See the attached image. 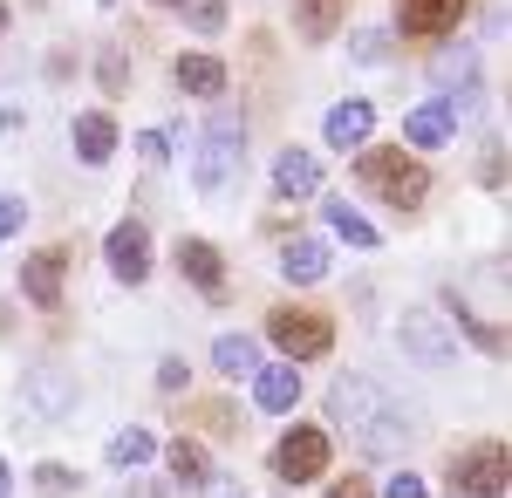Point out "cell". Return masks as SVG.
I'll return each mask as SVG.
<instances>
[{
	"instance_id": "obj_1",
	"label": "cell",
	"mask_w": 512,
	"mask_h": 498,
	"mask_svg": "<svg viewBox=\"0 0 512 498\" xmlns=\"http://www.w3.org/2000/svg\"><path fill=\"white\" fill-rule=\"evenodd\" d=\"M355 178H362L369 192H383L396 212H417L424 192H431V171H417L410 151H355Z\"/></svg>"
},
{
	"instance_id": "obj_2",
	"label": "cell",
	"mask_w": 512,
	"mask_h": 498,
	"mask_svg": "<svg viewBox=\"0 0 512 498\" xmlns=\"http://www.w3.org/2000/svg\"><path fill=\"white\" fill-rule=\"evenodd\" d=\"M451 492L458 498H506V444L478 437L472 451L451 458Z\"/></svg>"
},
{
	"instance_id": "obj_3",
	"label": "cell",
	"mask_w": 512,
	"mask_h": 498,
	"mask_svg": "<svg viewBox=\"0 0 512 498\" xmlns=\"http://www.w3.org/2000/svg\"><path fill=\"white\" fill-rule=\"evenodd\" d=\"M267 335H274L294 362H315V355L335 348V321L315 314V307H274V314H267Z\"/></svg>"
},
{
	"instance_id": "obj_4",
	"label": "cell",
	"mask_w": 512,
	"mask_h": 498,
	"mask_svg": "<svg viewBox=\"0 0 512 498\" xmlns=\"http://www.w3.org/2000/svg\"><path fill=\"white\" fill-rule=\"evenodd\" d=\"M328 458H335L328 430H315V423H294V430L274 444V478H287V485H308V478H321V471H328Z\"/></svg>"
},
{
	"instance_id": "obj_5",
	"label": "cell",
	"mask_w": 512,
	"mask_h": 498,
	"mask_svg": "<svg viewBox=\"0 0 512 498\" xmlns=\"http://www.w3.org/2000/svg\"><path fill=\"white\" fill-rule=\"evenodd\" d=\"M239 144H246V123H239L233 110H219L212 130H205V151H198V185H205V192H219L239 171Z\"/></svg>"
},
{
	"instance_id": "obj_6",
	"label": "cell",
	"mask_w": 512,
	"mask_h": 498,
	"mask_svg": "<svg viewBox=\"0 0 512 498\" xmlns=\"http://www.w3.org/2000/svg\"><path fill=\"white\" fill-rule=\"evenodd\" d=\"M328 417L362 437L369 423L383 417V389L369 383V376H335V389H328Z\"/></svg>"
},
{
	"instance_id": "obj_7",
	"label": "cell",
	"mask_w": 512,
	"mask_h": 498,
	"mask_svg": "<svg viewBox=\"0 0 512 498\" xmlns=\"http://www.w3.org/2000/svg\"><path fill=\"white\" fill-rule=\"evenodd\" d=\"M403 137H410V151H444L458 137V103H444V96L417 103V110L403 116Z\"/></svg>"
},
{
	"instance_id": "obj_8",
	"label": "cell",
	"mask_w": 512,
	"mask_h": 498,
	"mask_svg": "<svg viewBox=\"0 0 512 498\" xmlns=\"http://www.w3.org/2000/svg\"><path fill=\"white\" fill-rule=\"evenodd\" d=\"M458 21H465V0H396V28L403 35L437 41V35H451Z\"/></svg>"
},
{
	"instance_id": "obj_9",
	"label": "cell",
	"mask_w": 512,
	"mask_h": 498,
	"mask_svg": "<svg viewBox=\"0 0 512 498\" xmlns=\"http://www.w3.org/2000/svg\"><path fill=\"white\" fill-rule=\"evenodd\" d=\"M178 273L192 280L205 301L226 294V260H219V246H205V239H178Z\"/></svg>"
},
{
	"instance_id": "obj_10",
	"label": "cell",
	"mask_w": 512,
	"mask_h": 498,
	"mask_svg": "<svg viewBox=\"0 0 512 498\" xmlns=\"http://www.w3.org/2000/svg\"><path fill=\"white\" fill-rule=\"evenodd\" d=\"M369 130H376V103H362V96L335 103L328 123H321V137H328L335 151H362V144H369Z\"/></svg>"
},
{
	"instance_id": "obj_11",
	"label": "cell",
	"mask_w": 512,
	"mask_h": 498,
	"mask_svg": "<svg viewBox=\"0 0 512 498\" xmlns=\"http://www.w3.org/2000/svg\"><path fill=\"white\" fill-rule=\"evenodd\" d=\"M62 267H69V246H41L35 260L21 267V294L35 307H55L62 301Z\"/></svg>"
},
{
	"instance_id": "obj_12",
	"label": "cell",
	"mask_w": 512,
	"mask_h": 498,
	"mask_svg": "<svg viewBox=\"0 0 512 498\" xmlns=\"http://www.w3.org/2000/svg\"><path fill=\"white\" fill-rule=\"evenodd\" d=\"M103 253H110V273L137 287V280L151 273V232H144V226H117V232H110V246H103Z\"/></svg>"
},
{
	"instance_id": "obj_13",
	"label": "cell",
	"mask_w": 512,
	"mask_h": 498,
	"mask_svg": "<svg viewBox=\"0 0 512 498\" xmlns=\"http://www.w3.org/2000/svg\"><path fill=\"white\" fill-rule=\"evenodd\" d=\"M274 192H280V198L321 192V164H315L308 151H280V157H274Z\"/></svg>"
},
{
	"instance_id": "obj_14",
	"label": "cell",
	"mask_w": 512,
	"mask_h": 498,
	"mask_svg": "<svg viewBox=\"0 0 512 498\" xmlns=\"http://www.w3.org/2000/svg\"><path fill=\"white\" fill-rule=\"evenodd\" d=\"M431 82L444 89V103H472V96H478V62H472V55H437Z\"/></svg>"
},
{
	"instance_id": "obj_15",
	"label": "cell",
	"mask_w": 512,
	"mask_h": 498,
	"mask_svg": "<svg viewBox=\"0 0 512 498\" xmlns=\"http://www.w3.org/2000/svg\"><path fill=\"white\" fill-rule=\"evenodd\" d=\"M280 273L301 280V287L321 280V273H328V246H321V239H280Z\"/></svg>"
},
{
	"instance_id": "obj_16",
	"label": "cell",
	"mask_w": 512,
	"mask_h": 498,
	"mask_svg": "<svg viewBox=\"0 0 512 498\" xmlns=\"http://www.w3.org/2000/svg\"><path fill=\"white\" fill-rule=\"evenodd\" d=\"M403 348H410V355H417V362H451V342H444V335H437V321L431 314H424V307H417V314H403Z\"/></svg>"
},
{
	"instance_id": "obj_17",
	"label": "cell",
	"mask_w": 512,
	"mask_h": 498,
	"mask_svg": "<svg viewBox=\"0 0 512 498\" xmlns=\"http://www.w3.org/2000/svg\"><path fill=\"white\" fill-rule=\"evenodd\" d=\"M178 89L185 96H219L226 89V62L219 55H178Z\"/></svg>"
},
{
	"instance_id": "obj_18",
	"label": "cell",
	"mask_w": 512,
	"mask_h": 498,
	"mask_svg": "<svg viewBox=\"0 0 512 498\" xmlns=\"http://www.w3.org/2000/svg\"><path fill=\"white\" fill-rule=\"evenodd\" d=\"M253 403L260 410H294L301 403V376L294 369H253Z\"/></svg>"
},
{
	"instance_id": "obj_19",
	"label": "cell",
	"mask_w": 512,
	"mask_h": 498,
	"mask_svg": "<svg viewBox=\"0 0 512 498\" xmlns=\"http://www.w3.org/2000/svg\"><path fill=\"white\" fill-rule=\"evenodd\" d=\"M69 137H76L82 164H103V157L117 151V123H110V116H76V130H69Z\"/></svg>"
},
{
	"instance_id": "obj_20",
	"label": "cell",
	"mask_w": 512,
	"mask_h": 498,
	"mask_svg": "<svg viewBox=\"0 0 512 498\" xmlns=\"http://www.w3.org/2000/svg\"><path fill=\"white\" fill-rule=\"evenodd\" d=\"M403 444H410V423H403V410H390V403H383V417L362 430V451H376V458H396Z\"/></svg>"
},
{
	"instance_id": "obj_21",
	"label": "cell",
	"mask_w": 512,
	"mask_h": 498,
	"mask_svg": "<svg viewBox=\"0 0 512 498\" xmlns=\"http://www.w3.org/2000/svg\"><path fill=\"white\" fill-rule=\"evenodd\" d=\"M321 212H328V226H335V239H349V246H362V253H369V246H376V239H383V232L369 226V219H362V212H355L349 198H328V205H321Z\"/></svg>"
},
{
	"instance_id": "obj_22",
	"label": "cell",
	"mask_w": 512,
	"mask_h": 498,
	"mask_svg": "<svg viewBox=\"0 0 512 498\" xmlns=\"http://www.w3.org/2000/svg\"><path fill=\"white\" fill-rule=\"evenodd\" d=\"M151 458H158V437H151L144 423H130V430L110 437V464H117V471H137V464H151Z\"/></svg>"
},
{
	"instance_id": "obj_23",
	"label": "cell",
	"mask_w": 512,
	"mask_h": 498,
	"mask_svg": "<svg viewBox=\"0 0 512 498\" xmlns=\"http://www.w3.org/2000/svg\"><path fill=\"white\" fill-rule=\"evenodd\" d=\"M158 451L171 458V478H185V485L212 478V458H205V444H198V437H178V444H158Z\"/></svg>"
},
{
	"instance_id": "obj_24",
	"label": "cell",
	"mask_w": 512,
	"mask_h": 498,
	"mask_svg": "<svg viewBox=\"0 0 512 498\" xmlns=\"http://www.w3.org/2000/svg\"><path fill=\"white\" fill-rule=\"evenodd\" d=\"M342 7H349V0H301V7H294V28L308 41H328L335 21H342Z\"/></svg>"
},
{
	"instance_id": "obj_25",
	"label": "cell",
	"mask_w": 512,
	"mask_h": 498,
	"mask_svg": "<svg viewBox=\"0 0 512 498\" xmlns=\"http://www.w3.org/2000/svg\"><path fill=\"white\" fill-rule=\"evenodd\" d=\"M171 7H178V21L198 28V35H219L226 28V0H171Z\"/></svg>"
},
{
	"instance_id": "obj_26",
	"label": "cell",
	"mask_w": 512,
	"mask_h": 498,
	"mask_svg": "<svg viewBox=\"0 0 512 498\" xmlns=\"http://www.w3.org/2000/svg\"><path fill=\"white\" fill-rule=\"evenodd\" d=\"M212 362H219L226 376H253V369H260V362H253V342H246V335H226V342L212 348Z\"/></svg>"
},
{
	"instance_id": "obj_27",
	"label": "cell",
	"mask_w": 512,
	"mask_h": 498,
	"mask_svg": "<svg viewBox=\"0 0 512 498\" xmlns=\"http://www.w3.org/2000/svg\"><path fill=\"white\" fill-rule=\"evenodd\" d=\"M96 76H103V89H123V82H130V69H123V48H103Z\"/></svg>"
},
{
	"instance_id": "obj_28",
	"label": "cell",
	"mask_w": 512,
	"mask_h": 498,
	"mask_svg": "<svg viewBox=\"0 0 512 498\" xmlns=\"http://www.w3.org/2000/svg\"><path fill=\"white\" fill-rule=\"evenodd\" d=\"M35 485H41V492H76V471H62V464H35Z\"/></svg>"
},
{
	"instance_id": "obj_29",
	"label": "cell",
	"mask_w": 512,
	"mask_h": 498,
	"mask_svg": "<svg viewBox=\"0 0 512 498\" xmlns=\"http://www.w3.org/2000/svg\"><path fill=\"white\" fill-rule=\"evenodd\" d=\"M383 498H431V485H424L417 471H396V478H390V492H383Z\"/></svg>"
},
{
	"instance_id": "obj_30",
	"label": "cell",
	"mask_w": 512,
	"mask_h": 498,
	"mask_svg": "<svg viewBox=\"0 0 512 498\" xmlns=\"http://www.w3.org/2000/svg\"><path fill=\"white\" fill-rule=\"evenodd\" d=\"M21 219H28V212H21V198H0V246L14 239V226H21Z\"/></svg>"
},
{
	"instance_id": "obj_31",
	"label": "cell",
	"mask_w": 512,
	"mask_h": 498,
	"mask_svg": "<svg viewBox=\"0 0 512 498\" xmlns=\"http://www.w3.org/2000/svg\"><path fill=\"white\" fill-rule=\"evenodd\" d=\"M28 389H41V410H62L69 396H62V376H41V383H28Z\"/></svg>"
},
{
	"instance_id": "obj_32",
	"label": "cell",
	"mask_w": 512,
	"mask_h": 498,
	"mask_svg": "<svg viewBox=\"0 0 512 498\" xmlns=\"http://www.w3.org/2000/svg\"><path fill=\"white\" fill-rule=\"evenodd\" d=\"M137 157H144V164H164V157H171V144L151 130V137H137Z\"/></svg>"
},
{
	"instance_id": "obj_33",
	"label": "cell",
	"mask_w": 512,
	"mask_h": 498,
	"mask_svg": "<svg viewBox=\"0 0 512 498\" xmlns=\"http://www.w3.org/2000/svg\"><path fill=\"white\" fill-rule=\"evenodd\" d=\"M478 178H485V185H492V192H499V185H506V157L492 151V157H485V171H478Z\"/></svg>"
},
{
	"instance_id": "obj_34",
	"label": "cell",
	"mask_w": 512,
	"mask_h": 498,
	"mask_svg": "<svg viewBox=\"0 0 512 498\" xmlns=\"http://www.w3.org/2000/svg\"><path fill=\"white\" fill-rule=\"evenodd\" d=\"M328 498H376V492H369V485H362V471H355V478H342V485H335Z\"/></svg>"
},
{
	"instance_id": "obj_35",
	"label": "cell",
	"mask_w": 512,
	"mask_h": 498,
	"mask_svg": "<svg viewBox=\"0 0 512 498\" xmlns=\"http://www.w3.org/2000/svg\"><path fill=\"white\" fill-rule=\"evenodd\" d=\"M383 48H390V35H355V62L362 55H383Z\"/></svg>"
},
{
	"instance_id": "obj_36",
	"label": "cell",
	"mask_w": 512,
	"mask_h": 498,
	"mask_svg": "<svg viewBox=\"0 0 512 498\" xmlns=\"http://www.w3.org/2000/svg\"><path fill=\"white\" fill-rule=\"evenodd\" d=\"M212 498H239V485L233 478H212Z\"/></svg>"
},
{
	"instance_id": "obj_37",
	"label": "cell",
	"mask_w": 512,
	"mask_h": 498,
	"mask_svg": "<svg viewBox=\"0 0 512 498\" xmlns=\"http://www.w3.org/2000/svg\"><path fill=\"white\" fill-rule=\"evenodd\" d=\"M7 485H14V478H7V464H0V498H7Z\"/></svg>"
},
{
	"instance_id": "obj_38",
	"label": "cell",
	"mask_w": 512,
	"mask_h": 498,
	"mask_svg": "<svg viewBox=\"0 0 512 498\" xmlns=\"http://www.w3.org/2000/svg\"><path fill=\"white\" fill-rule=\"evenodd\" d=\"M0 35H7V0H0Z\"/></svg>"
}]
</instances>
